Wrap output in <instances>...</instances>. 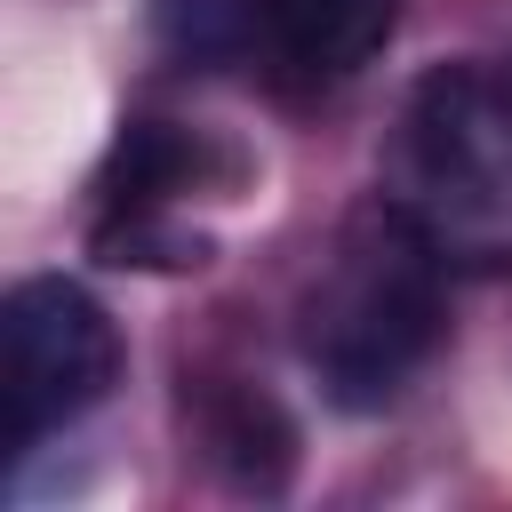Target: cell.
Returning a JSON list of instances; mask_svg holds the SVG:
<instances>
[{
	"mask_svg": "<svg viewBox=\"0 0 512 512\" xmlns=\"http://www.w3.org/2000/svg\"><path fill=\"white\" fill-rule=\"evenodd\" d=\"M432 336H440V272H432L424 232L392 208L360 216L304 312L312 368L328 376V392L344 408H376L408 384V368L432 352Z\"/></svg>",
	"mask_w": 512,
	"mask_h": 512,
	"instance_id": "cell-1",
	"label": "cell"
},
{
	"mask_svg": "<svg viewBox=\"0 0 512 512\" xmlns=\"http://www.w3.org/2000/svg\"><path fill=\"white\" fill-rule=\"evenodd\" d=\"M0 336H8V440L16 448L88 416L120 376L112 312L64 272L16 280L8 304H0Z\"/></svg>",
	"mask_w": 512,
	"mask_h": 512,
	"instance_id": "cell-2",
	"label": "cell"
},
{
	"mask_svg": "<svg viewBox=\"0 0 512 512\" xmlns=\"http://www.w3.org/2000/svg\"><path fill=\"white\" fill-rule=\"evenodd\" d=\"M408 144H416V168L440 184V192H464V200H496V184L512 176V120L488 104V80L480 72H432L408 104Z\"/></svg>",
	"mask_w": 512,
	"mask_h": 512,
	"instance_id": "cell-3",
	"label": "cell"
},
{
	"mask_svg": "<svg viewBox=\"0 0 512 512\" xmlns=\"http://www.w3.org/2000/svg\"><path fill=\"white\" fill-rule=\"evenodd\" d=\"M392 8L400 0H256V24L304 72H360L384 48Z\"/></svg>",
	"mask_w": 512,
	"mask_h": 512,
	"instance_id": "cell-4",
	"label": "cell"
},
{
	"mask_svg": "<svg viewBox=\"0 0 512 512\" xmlns=\"http://www.w3.org/2000/svg\"><path fill=\"white\" fill-rule=\"evenodd\" d=\"M208 448H216V464L240 480V488H280L288 480V464H296V432H288V416L264 400V392H224L216 408H208Z\"/></svg>",
	"mask_w": 512,
	"mask_h": 512,
	"instance_id": "cell-5",
	"label": "cell"
},
{
	"mask_svg": "<svg viewBox=\"0 0 512 512\" xmlns=\"http://www.w3.org/2000/svg\"><path fill=\"white\" fill-rule=\"evenodd\" d=\"M192 168H200V152H192L176 128H160V120H128L120 144H112V160H104V184H96V192H104L112 208L144 216V208H160Z\"/></svg>",
	"mask_w": 512,
	"mask_h": 512,
	"instance_id": "cell-6",
	"label": "cell"
},
{
	"mask_svg": "<svg viewBox=\"0 0 512 512\" xmlns=\"http://www.w3.org/2000/svg\"><path fill=\"white\" fill-rule=\"evenodd\" d=\"M152 24H160V40L176 56L216 64L256 32V0H152Z\"/></svg>",
	"mask_w": 512,
	"mask_h": 512,
	"instance_id": "cell-7",
	"label": "cell"
}]
</instances>
